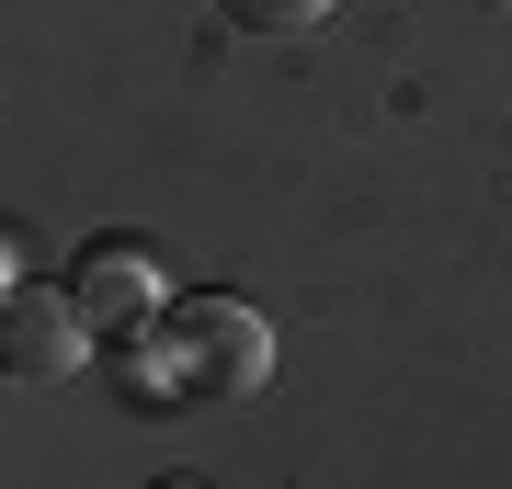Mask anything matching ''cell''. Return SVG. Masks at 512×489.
Instances as JSON below:
<instances>
[{"label": "cell", "mask_w": 512, "mask_h": 489, "mask_svg": "<svg viewBox=\"0 0 512 489\" xmlns=\"http://www.w3.org/2000/svg\"><path fill=\"white\" fill-rule=\"evenodd\" d=\"M217 23L228 35H319L330 0H217Z\"/></svg>", "instance_id": "cell-4"}, {"label": "cell", "mask_w": 512, "mask_h": 489, "mask_svg": "<svg viewBox=\"0 0 512 489\" xmlns=\"http://www.w3.org/2000/svg\"><path fill=\"white\" fill-rule=\"evenodd\" d=\"M148 489H205V478H148Z\"/></svg>", "instance_id": "cell-5"}, {"label": "cell", "mask_w": 512, "mask_h": 489, "mask_svg": "<svg viewBox=\"0 0 512 489\" xmlns=\"http://www.w3.org/2000/svg\"><path fill=\"white\" fill-rule=\"evenodd\" d=\"M69 296H80V319H92V342H148V330L171 319V296H160V262H148V251H126V239L80 251Z\"/></svg>", "instance_id": "cell-3"}, {"label": "cell", "mask_w": 512, "mask_h": 489, "mask_svg": "<svg viewBox=\"0 0 512 489\" xmlns=\"http://www.w3.org/2000/svg\"><path fill=\"white\" fill-rule=\"evenodd\" d=\"M160 353L183 376V399H205V410L262 399V376H274V330H262V308H239V296H183L160 319Z\"/></svg>", "instance_id": "cell-1"}, {"label": "cell", "mask_w": 512, "mask_h": 489, "mask_svg": "<svg viewBox=\"0 0 512 489\" xmlns=\"http://www.w3.org/2000/svg\"><path fill=\"white\" fill-rule=\"evenodd\" d=\"M80 353H92L80 296H57V285H12V296H0V376H12V387H69Z\"/></svg>", "instance_id": "cell-2"}]
</instances>
